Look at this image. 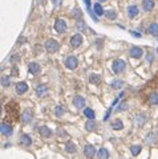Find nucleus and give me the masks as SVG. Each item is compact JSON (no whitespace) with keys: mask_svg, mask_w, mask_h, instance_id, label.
Here are the masks:
<instances>
[{"mask_svg":"<svg viewBox=\"0 0 158 159\" xmlns=\"http://www.w3.org/2000/svg\"><path fill=\"white\" fill-rule=\"evenodd\" d=\"M97 155H98L100 159H108L109 158V152H108L106 149H100V151L97 152Z\"/></svg>","mask_w":158,"mask_h":159,"instance_id":"nucleus-25","label":"nucleus"},{"mask_svg":"<svg viewBox=\"0 0 158 159\" xmlns=\"http://www.w3.org/2000/svg\"><path fill=\"white\" fill-rule=\"evenodd\" d=\"M55 113H56V117H61V115L64 114V109H63V106H57L55 110Z\"/></svg>","mask_w":158,"mask_h":159,"instance_id":"nucleus-30","label":"nucleus"},{"mask_svg":"<svg viewBox=\"0 0 158 159\" xmlns=\"http://www.w3.org/2000/svg\"><path fill=\"white\" fill-rule=\"evenodd\" d=\"M85 129L88 131H94L96 129H97V123H96L94 119H89L88 122L85 123Z\"/></svg>","mask_w":158,"mask_h":159,"instance_id":"nucleus-16","label":"nucleus"},{"mask_svg":"<svg viewBox=\"0 0 158 159\" xmlns=\"http://www.w3.org/2000/svg\"><path fill=\"white\" fill-rule=\"evenodd\" d=\"M84 114H85V117L88 118V119H94V117H96L94 111H93L92 109H89V108H85V109H84Z\"/></svg>","mask_w":158,"mask_h":159,"instance_id":"nucleus-23","label":"nucleus"},{"mask_svg":"<svg viewBox=\"0 0 158 159\" xmlns=\"http://www.w3.org/2000/svg\"><path fill=\"white\" fill-rule=\"evenodd\" d=\"M104 15H105V17L109 19V20H114V19H116V16H117V13L113 10H106L104 12Z\"/></svg>","mask_w":158,"mask_h":159,"instance_id":"nucleus-21","label":"nucleus"},{"mask_svg":"<svg viewBox=\"0 0 158 159\" xmlns=\"http://www.w3.org/2000/svg\"><path fill=\"white\" fill-rule=\"evenodd\" d=\"M55 29L57 33H65L67 32V23L63 19H57L55 23Z\"/></svg>","mask_w":158,"mask_h":159,"instance_id":"nucleus-4","label":"nucleus"},{"mask_svg":"<svg viewBox=\"0 0 158 159\" xmlns=\"http://www.w3.org/2000/svg\"><path fill=\"white\" fill-rule=\"evenodd\" d=\"M142 8H144V11H151L154 8V0H144L142 1Z\"/></svg>","mask_w":158,"mask_h":159,"instance_id":"nucleus-13","label":"nucleus"},{"mask_svg":"<svg viewBox=\"0 0 158 159\" xmlns=\"http://www.w3.org/2000/svg\"><path fill=\"white\" fill-rule=\"evenodd\" d=\"M73 105L76 106L77 109H82L84 106H85V100H84L81 96H74V98H73Z\"/></svg>","mask_w":158,"mask_h":159,"instance_id":"nucleus-9","label":"nucleus"},{"mask_svg":"<svg viewBox=\"0 0 158 159\" xmlns=\"http://www.w3.org/2000/svg\"><path fill=\"white\" fill-rule=\"evenodd\" d=\"M84 27H85V24H84L82 20H79V21H77V28H79V29H82Z\"/></svg>","mask_w":158,"mask_h":159,"instance_id":"nucleus-33","label":"nucleus"},{"mask_svg":"<svg viewBox=\"0 0 158 159\" xmlns=\"http://www.w3.org/2000/svg\"><path fill=\"white\" fill-rule=\"evenodd\" d=\"M129 53H130V57H133V59H141L142 54H144V51L139 47H132Z\"/></svg>","mask_w":158,"mask_h":159,"instance_id":"nucleus-5","label":"nucleus"},{"mask_svg":"<svg viewBox=\"0 0 158 159\" xmlns=\"http://www.w3.org/2000/svg\"><path fill=\"white\" fill-rule=\"evenodd\" d=\"M28 90V85L25 82H17L16 84V93L17 94H24Z\"/></svg>","mask_w":158,"mask_h":159,"instance_id":"nucleus-11","label":"nucleus"},{"mask_svg":"<svg viewBox=\"0 0 158 159\" xmlns=\"http://www.w3.org/2000/svg\"><path fill=\"white\" fill-rule=\"evenodd\" d=\"M149 32H150L151 36H156L158 37V23H153L150 27H149Z\"/></svg>","mask_w":158,"mask_h":159,"instance_id":"nucleus-18","label":"nucleus"},{"mask_svg":"<svg viewBox=\"0 0 158 159\" xmlns=\"http://www.w3.org/2000/svg\"><path fill=\"white\" fill-rule=\"evenodd\" d=\"M84 154H85L86 158H93V157L96 155V149H94V146L86 145L85 149H84Z\"/></svg>","mask_w":158,"mask_h":159,"instance_id":"nucleus-7","label":"nucleus"},{"mask_svg":"<svg viewBox=\"0 0 158 159\" xmlns=\"http://www.w3.org/2000/svg\"><path fill=\"white\" fill-rule=\"evenodd\" d=\"M65 150H67L68 152H76V145H74L73 142H67V145H65Z\"/></svg>","mask_w":158,"mask_h":159,"instance_id":"nucleus-26","label":"nucleus"},{"mask_svg":"<svg viewBox=\"0 0 158 159\" xmlns=\"http://www.w3.org/2000/svg\"><path fill=\"white\" fill-rule=\"evenodd\" d=\"M65 66H67L68 69H70V70H74L77 68V65H79V60L76 59L74 56H69L67 60H65Z\"/></svg>","mask_w":158,"mask_h":159,"instance_id":"nucleus-3","label":"nucleus"},{"mask_svg":"<svg viewBox=\"0 0 158 159\" xmlns=\"http://www.w3.org/2000/svg\"><path fill=\"white\" fill-rule=\"evenodd\" d=\"M122 86H124L122 80H114V81L112 82V88H113V89H121Z\"/></svg>","mask_w":158,"mask_h":159,"instance_id":"nucleus-27","label":"nucleus"},{"mask_svg":"<svg viewBox=\"0 0 158 159\" xmlns=\"http://www.w3.org/2000/svg\"><path fill=\"white\" fill-rule=\"evenodd\" d=\"M89 81H91L93 85H100V82H101V77H100L98 74H92L91 77H89Z\"/></svg>","mask_w":158,"mask_h":159,"instance_id":"nucleus-24","label":"nucleus"},{"mask_svg":"<svg viewBox=\"0 0 158 159\" xmlns=\"http://www.w3.org/2000/svg\"><path fill=\"white\" fill-rule=\"evenodd\" d=\"M93 10H94V13L97 15V16H102V15H104V12H105L104 10H102L100 3H96V4L93 5Z\"/></svg>","mask_w":158,"mask_h":159,"instance_id":"nucleus-19","label":"nucleus"},{"mask_svg":"<svg viewBox=\"0 0 158 159\" xmlns=\"http://www.w3.org/2000/svg\"><path fill=\"white\" fill-rule=\"evenodd\" d=\"M126 108H128V105H126V102H122V103H121V105H120V108L117 109V110H118V111H122V110H126Z\"/></svg>","mask_w":158,"mask_h":159,"instance_id":"nucleus-32","label":"nucleus"},{"mask_svg":"<svg viewBox=\"0 0 158 159\" xmlns=\"http://www.w3.org/2000/svg\"><path fill=\"white\" fill-rule=\"evenodd\" d=\"M153 137H154V134H153V133H150V134H149V135H148V139H146V142H148V143H153Z\"/></svg>","mask_w":158,"mask_h":159,"instance_id":"nucleus-34","label":"nucleus"},{"mask_svg":"<svg viewBox=\"0 0 158 159\" xmlns=\"http://www.w3.org/2000/svg\"><path fill=\"white\" fill-rule=\"evenodd\" d=\"M45 49L48 53H55L58 51V42L53 39H49L45 41Z\"/></svg>","mask_w":158,"mask_h":159,"instance_id":"nucleus-2","label":"nucleus"},{"mask_svg":"<svg viewBox=\"0 0 158 159\" xmlns=\"http://www.w3.org/2000/svg\"><path fill=\"white\" fill-rule=\"evenodd\" d=\"M149 103L150 105H158V93H151L149 96Z\"/></svg>","mask_w":158,"mask_h":159,"instance_id":"nucleus-22","label":"nucleus"},{"mask_svg":"<svg viewBox=\"0 0 158 159\" xmlns=\"http://www.w3.org/2000/svg\"><path fill=\"white\" fill-rule=\"evenodd\" d=\"M129 32H130V35H132V36H136V37H141V35H139V33H136L134 30H129Z\"/></svg>","mask_w":158,"mask_h":159,"instance_id":"nucleus-36","label":"nucleus"},{"mask_svg":"<svg viewBox=\"0 0 158 159\" xmlns=\"http://www.w3.org/2000/svg\"><path fill=\"white\" fill-rule=\"evenodd\" d=\"M1 134H3V135H5V137L12 135V126H11V125L1 123Z\"/></svg>","mask_w":158,"mask_h":159,"instance_id":"nucleus-14","label":"nucleus"},{"mask_svg":"<svg viewBox=\"0 0 158 159\" xmlns=\"http://www.w3.org/2000/svg\"><path fill=\"white\" fill-rule=\"evenodd\" d=\"M130 151H132V154L136 157V155H138L139 152H141V146H138V145H137V146L133 145L132 147H130Z\"/></svg>","mask_w":158,"mask_h":159,"instance_id":"nucleus-29","label":"nucleus"},{"mask_svg":"<svg viewBox=\"0 0 158 159\" xmlns=\"http://www.w3.org/2000/svg\"><path fill=\"white\" fill-rule=\"evenodd\" d=\"M102 1H106V0H98V3H102Z\"/></svg>","mask_w":158,"mask_h":159,"instance_id":"nucleus-37","label":"nucleus"},{"mask_svg":"<svg viewBox=\"0 0 158 159\" xmlns=\"http://www.w3.org/2000/svg\"><path fill=\"white\" fill-rule=\"evenodd\" d=\"M31 121H32V111L29 109L24 110L23 114H21V122L23 123H29Z\"/></svg>","mask_w":158,"mask_h":159,"instance_id":"nucleus-8","label":"nucleus"},{"mask_svg":"<svg viewBox=\"0 0 158 159\" xmlns=\"http://www.w3.org/2000/svg\"><path fill=\"white\" fill-rule=\"evenodd\" d=\"M112 127H113L114 130H121L124 127V125L120 119H116V121H113V123H112Z\"/></svg>","mask_w":158,"mask_h":159,"instance_id":"nucleus-28","label":"nucleus"},{"mask_svg":"<svg viewBox=\"0 0 158 159\" xmlns=\"http://www.w3.org/2000/svg\"><path fill=\"white\" fill-rule=\"evenodd\" d=\"M39 133H40V135H41L43 138H49V137L52 135V131L49 130L46 126H41V127H39Z\"/></svg>","mask_w":158,"mask_h":159,"instance_id":"nucleus-15","label":"nucleus"},{"mask_svg":"<svg viewBox=\"0 0 158 159\" xmlns=\"http://www.w3.org/2000/svg\"><path fill=\"white\" fill-rule=\"evenodd\" d=\"M1 85H3L4 88L9 86V78H7V77H3V78H1Z\"/></svg>","mask_w":158,"mask_h":159,"instance_id":"nucleus-31","label":"nucleus"},{"mask_svg":"<svg viewBox=\"0 0 158 159\" xmlns=\"http://www.w3.org/2000/svg\"><path fill=\"white\" fill-rule=\"evenodd\" d=\"M16 61H20V57H19V56H13L11 59V62H16Z\"/></svg>","mask_w":158,"mask_h":159,"instance_id":"nucleus-35","label":"nucleus"},{"mask_svg":"<svg viewBox=\"0 0 158 159\" xmlns=\"http://www.w3.org/2000/svg\"><path fill=\"white\" fill-rule=\"evenodd\" d=\"M28 70L31 74H39L40 73V65L37 62H29L28 64Z\"/></svg>","mask_w":158,"mask_h":159,"instance_id":"nucleus-10","label":"nucleus"},{"mask_svg":"<svg viewBox=\"0 0 158 159\" xmlns=\"http://www.w3.org/2000/svg\"><path fill=\"white\" fill-rule=\"evenodd\" d=\"M126 68V64H125V61H122V60H114L113 62H112V70H113L114 73H122L124 70H125Z\"/></svg>","mask_w":158,"mask_h":159,"instance_id":"nucleus-1","label":"nucleus"},{"mask_svg":"<svg viewBox=\"0 0 158 159\" xmlns=\"http://www.w3.org/2000/svg\"><path fill=\"white\" fill-rule=\"evenodd\" d=\"M20 140H21V145H24V146H29L32 143V139H31V137L28 134H23Z\"/></svg>","mask_w":158,"mask_h":159,"instance_id":"nucleus-20","label":"nucleus"},{"mask_svg":"<svg viewBox=\"0 0 158 159\" xmlns=\"http://www.w3.org/2000/svg\"><path fill=\"white\" fill-rule=\"evenodd\" d=\"M46 93H48V88H46L45 85H40L36 89V94L39 97H44V96H46Z\"/></svg>","mask_w":158,"mask_h":159,"instance_id":"nucleus-17","label":"nucleus"},{"mask_svg":"<svg viewBox=\"0 0 158 159\" xmlns=\"http://www.w3.org/2000/svg\"><path fill=\"white\" fill-rule=\"evenodd\" d=\"M138 15V7L137 5H129L128 7V16L130 19H134Z\"/></svg>","mask_w":158,"mask_h":159,"instance_id":"nucleus-12","label":"nucleus"},{"mask_svg":"<svg viewBox=\"0 0 158 159\" xmlns=\"http://www.w3.org/2000/svg\"><path fill=\"white\" fill-rule=\"evenodd\" d=\"M81 44H82V36L81 35L77 33V35H74L70 37V45H72L73 48H79Z\"/></svg>","mask_w":158,"mask_h":159,"instance_id":"nucleus-6","label":"nucleus"}]
</instances>
